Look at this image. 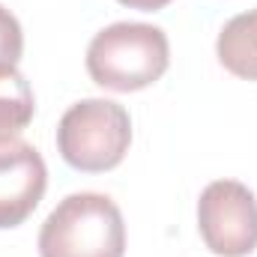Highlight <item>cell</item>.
I'll return each mask as SVG.
<instances>
[{"label": "cell", "instance_id": "6da1fadb", "mask_svg": "<svg viewBox=\"0 0 257 257\" xmlns=\"http://www.w3.org/2000/svg\"><path fill=\"white\" fill-rule=\"evenodd\" d=\"M171 63L168 36L153 24L117 21L99 30L87 48L90 78L114 93L144 90L165 75Z\"/></svg>", "mask_w": 257, "mask_h": 257}, {"label": "cell", "instance_id": "7a4b0ae2", "mask_svg": "<svg viewBox=\"0 0 257 257\" xmlns=\"http://www.w3.org/2000/svg\"><path fill=\"white\" fill-rule=\"evenodd\" d=\"M126 224L105 194L78 192L57 203L39 230V257H123Z\"/></svg>", "mask_w": 257, "mask_h": 257}, {"label": "cell", "instance_id": "3957f363", "mask_svg": "<svg viewBox=\"0 0 257 257\" xmlns=\"http://www.w3.org/2000/svg\"><path fill=\"white\" fill-rule=\"evenodd\" d=\"M132 144L126 108L111 99H81L57 126V150L75 171L99 174L123 162Z\"/></svg>", "mask_w": 257, "mask_h": 257}, {"label": "cell", "instance_id": "277c9868", "mask_svg": "<svg viewBox=\"0 0 257 257\" xmlns=\"http://www.w3.org/2000/svg\"><path fill=\"white\" fill-rule=\"evenodd\" d=\"M206 248L221 257H245L257 248V200L236 180L209 183L197 203Z\"/></svg>", "mask_w": 257, "mask_h": 257}, {"label": "cell", "instance_id": "5b68a950", "mask_svg": "<svg viewBox=\"0 0 257 257\" xmlns=\"http://www.w3.org/2000/svg\"><path fill=\"white\" fill-rule=\"evenodd\" d=\"M48 168L36 147L0 141V227H18L42 200Z\"/></svg>", "mask_w": 257, "mask_h": 257}, {"label": "cell", "instance_id": "8992f818", "mask_svg": "<svg viewBox=\"0 0 257 257\" xmlns=\"http://www.w3.org/2000/svg\"><path fill=\"white\" fill-rule=\"evenodd\" d=\"M221 66L245 81H257V9L230 18L215 42Z\"/></svg>", "mask_w": 257, "mask_h": 257}, {"label": "cell", "instance_id": "52a82bcc", "mask_svg": "<svg viewBox=\"0 0 257 257\" xmlns=\"http://www.w3.org/2000/svg\"><path fill=\"white\" fill-rule=\"evenodd\" d=\"M36 111L33 90L15 66H0V141L18 138Z\"/></svg>", "mask_w": 257, "mask_h": 257}, {"label": "cell", "instance_id": "ba28073f", "mask_svg": "<svg viewBox=\"0 0 257 257\" xmlns=\"http://www.w3.org/2000/svg\"><path fill=\"white\" fill-rule=\"evenodd\" d=\"M21 51H24L21 24L6 6H0V66H15L21 60Z\"/></svg>", "mask_w": 257, "mask_h": 257}, {"label": "cell", "instance_id": "9c48e42d", "mask_svg": "<svg viewBox=\"0 0 257 257\" xmlns=\"http://www.w3.org/2000/svg\"><path fill=\"white\" fill-rule=\"evenodd\" d=\"M123 6L128 9H144V12H153V9H162V6H168L171 0H120Z\"/></svg>", "mask_w": 257, "mask_h": 257}]
</instances>
